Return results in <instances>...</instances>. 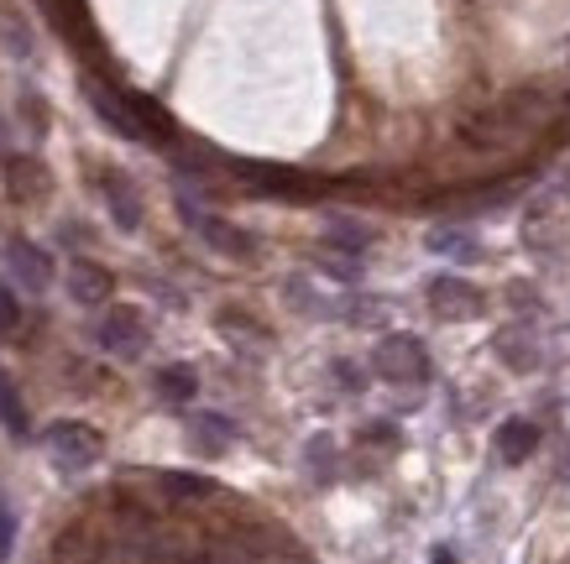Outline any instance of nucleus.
Instances as JSON below:
<instances>
[{"label": "nucleus", "mask_w": 570, "mask_h": 564, "mask_svg": "<svg viewBox=\"0 0 570 564\" xmlns=\"http://www.w3.org/2000/svg\"><path fill=\"white\" fill-rule=\"evenodd\" d=\"M42 445H48L52 465H58L63 476H79V471H89V465L100 461L105 439H100V428L79 424V418H63V424L48 428V439H42Z\"/></svg>", "instance_id": "f257e3e1"}, {"label": "nucleus", "mask_w": 570, "mask_h": 564, "mask_svg": "<svg viewBox=\"0 0 570 564\" xmlns=\"http://www.w3.org/2000/svg\"><path fill=\"white\" fill-rule=\"evenodd\" d=\"M372 366H377V376L393 382V387H419V382H430V350H424L414 335H387V340L372 350Z\"/></svg>", "instance_id": "f03ea898"}, {"label": "nucleus", "mask_w": 570, "mask_h": 564, "mask_svg": "<svg viewBox=\"0 0 570 564\" xmlns=\"http://www.w3.org/2000/svg\"><path fill=\"white\" fill-rule=\"evenodd\" d=\"M178 209H184V220L199 230V240H205L209 251H220V257H230V261H252V257H257V240L246 236L242 225H230V220H220V215L199 209L189 194H178Z\"/></svg>", "instance_id": "7ed1b4c3"}, {"label": "nucleus", "mask_w": 570, "mask_h": 564, "mask_svg": "<svg viewBox=\"0 0 570 564\" xmlns=\"http://www.w3.org/2000/svg\"><path fill=\"white\" fill-rule=\"evenodd\" d=\"M95 335H100L105 356H116V360H137L141 350H147V340H153V335H147V319H141L137 308H110Z\"/></svg>", "instance_id": "20e7f679"}, {"label": "nucleus", "mask_w": 570, "mask_h": 564, "mask_svg": "<svg viewBox=\"0 0 570 564\" xmlns=\"http://www.w3.org/2000/svg\"><path fill=\"white\" fill-rule=\"evenodd\" d=\"M85 95H89V105H95V116H100L105 126L116 131V137H126V141H147L141 120L131 116V100H126V89H110V85H100V79H89Z\"/></svg>", "instance_id": "39448f33"}, {"label": "nucleus", "mask_w": 570, "mask_h": 564, "mask_svg": "<svg viewBox=\"0 0 570 564\" xmlns=\"http://www.w3.org/2000/svg\"><path fill=\"white\" fill-rule=\"evenodd\" d=\"M6 267H11V277H17L27 293H48V283H52V257L42 251V246H32V240L11 236V240H6Z\"/></svg>", "instance_id": "423d86ee"}, {"label": "nucleus", "mask_w": 570, "mask_h": 564, "mask_svg": "<svg viewBox=\"0 0 570 564\" xmlns=\"http://www.w3.org/2000/svg\"><path fill=\"white\" fill-rule=\"evenodd\" d=\"M100 194H105V209H110V220L121 225V230H137L141 225V199H137V188H131V178L116 168H105L100 172Z\"/></svg>", "instance_id": "0eeeda50"}, {"label": "nucleus", "mask_w": 570, "mask_h": 564, "mask_svg": "<svg viewBox=\"0 0 570 564\" xmlns=\"http://www.w3.org/2000/svg\"><path fill=\"white\" fill-rule=\"evenodd\" d=\"M430 304L440 308V319H466V314H476L482 308V293L471 288L466 277H434L430 283Z\"/></svg>", "instance_id": "6e6552de"}, {"label": "nucleus", "mask_w": 570, "mask_h": 564, "mask_svg": "<svg viewBox=\"0 0 570 564\" xmlns=\"http://www.w3.org/2000/svg\"><path fill=\"white\" fill-rule=\"evenodd\" d=\"M110 288H116V277L105 273V267H95V261H73L69 267V293H73V304H105L110 298Z\"/></svg>", "instance_id": "1a4fd4ad"}, {"label": "nucleus", "mask_w": 570, "mask_h": 564, "mask_svg": "<svg viewBox=\"0 0 570 564\" xmlns=\"http://www.w3.org/2000/svg\"><path fill=\"white\" fill-rule=\"evenodd\" d=\"M534 445H539V428L523 424V418H508V424L498 428V461L502 465H523L534 455Z\"/></svg>", "instance_id": "9d476101"}, {"label": "nucleus", "mask_w": 570, "mask_h": 564, "mask_svg": "<svg viewBox=\"0 0 570 564\" xmlns=\"http://www.w3.org/2000/svg\"><path fill=\"white\" fill-rule=\"evenodd\" d=\"M189 434H194V445L205 449V455H220V449H230V439H236V424L220 418V413H194Z\"/></svg>", "instance_id": "9b49d317"}, {"label": "nucleus", "mask_w": 570, "mask_h": 564, "mask_svg": "<svg viewBox=\"0 0 570 564\" xmlns=\"http://www.w3.org/2000/svg\"><path fill=\"white\" fill-rule=\"evenodd\" d=\"M194 393H199V376H194L189 366H163V372H157V397H163V403L184 408V403H194Z\"/></svg>", "instance_id": "f8f14e48"}, {"label": "nucleus", "mask_w": 570, "mask_h": 564, "mask_svg": "<svg viewBox=\"0 0 570 564\" xmlns=\"http://www.w3.org/2000/svg\"><path fill=\"white\" fill-rule=\"evenodd\" d=\"M325 246L330 251H346V257H362L366 246H372V225H362V220H330V236H325Z\"/></svg>", "instance_id": "ddd939ff"}, {"label": "nucleus", "mask_w": 570, "mask_h": 564, "mask_svg": "<svg viewBox=\"0 0 570 564\" xmlns=\"http://www.w3.org/2000/svg\"><path fill=\"white\" fill-rule=\"evenodd\" d=\"M498 350L508 356V366H513V372H534V366H539V345L534 340H519V329H502Z\"/></svg>", "instance_id": "4468645a"}, {"label": "nucleus", "mask_w": 570, "mask_h": 564, "mask_svg": "<svg viewBox=\"0 0 570 564\" xmlns=\"http://www.w3.org/2000/svg\"><path fill=\"white\" fill-rule=\"evenodd\" d=\"M0 424L11 428V434H27V408H21V397L6 372H0Z\"/></svg>", "instance_id": "2eb2a0df"}, {"label": "nucleus", "mask_w": 570, "mask_h": 564, "mask_svg": "<svg viewBox=\"0 0 570 564\" xmlns=\"http://www.w3.org/2000/svg\"><path fill=\"white\" fill-rule=\"evenodd\" d=\"M320 273H330L335 283H362V257H346V251H320Z\"/></svg>", "instance_id": "dca6fc26"}, {"label": "nucleus", "mask_w": 570, "mask_h": 564, "mask_svg": "<svg viewBox=\"0 0 570 564\" xmlns=\"http://www.w3.org/2000/svg\"><path fill=\"white\" fill-rule=\"evenodd\" d=\"M430 251H445V257H476V240H466V230H434L430 236Z\"/></svg>", "instance_id": "f3484780"}, {"label": "nucleus", "mask_w": 570, "mask_h": 564, "mask_svg": "<svg viewBox=\"0 0 570 564\" xmlns=\"http://www.w3.org/2000/svg\"><path fill=\"white\" fill-rule=\"evenodd\" d=\"M304 465H309L320 481L335 476V445H330L325 434H320V439H309V449H304Z\"/></svg>", "instance_id": "a211bd4d"}, {"label": "nucleus", "mask_w": 570, "mask_h": 564, "mask_svg": "<svg viewBox=\"0 0 570 564\" xmlns=\"http://www.w3.org/2000/svg\"><path fill=\"white\" fill-rule=\"evenodd\" d=\"M11 548H17V507L0 496V564L11 560Z\"/></svg>", "instance_id": "6ab92c4d"}, {"label": "nucleus", "mask_w": 570, "mask_h": 564, "mask_svg": "<svg viewBox=\"0 0 570 564\" xmlns=\"http://www.w3.org/2000/svg\"><path fill=\"white\" fill-rule=\"evenodd\" d=\"M21 329V298L0 283V335H17Z\"/></svg>", "instance_id": "aec40b11"}, {"label": "nucleus", "mask_w": 570, "mask_h": 564, "mask_svg": "<svg viewBox=\"0 0 570 564\" xmlns=\"http://www.w3.org/2000/svg\"><path fill=\"white\" fill-rule=\"evenodd\" d=\"M283 298H288L294 308H304V314H330L325 298H314V293L304 288V283H288V288H283Z\"/></svg>", "instance_id": "412c9836"}, {"label": "nucleus", "mask_w": 570, "mask_h": 564, "mask_svg": "<svg viewBox=\"0 0 570 564\" xmlns=\"http://www.w3.org/2000/svg\"><path fill=\"white\" fill-rule=\"evenodd\" d=\"M330 376H335L346 393H362V387H366V372H362V366H351V360H335V366H330Z\"/></svg>", "instance_id": "4be33fe9"}, {"label": "nucleus", "mask_w": 570, "mask_h": 564, "mask_svg": "<svg viewBox=\"0 0 570 564\" xmlns=\"http://www.w3.org/2000/svg\"><path fill=\"white\" fill-rule=\"evenodd\" d=\"M168 492H178V496H205L209 481L205 476H168Z\"/></svg>", "instance_id": "5701e85b"}, {"label": "nucleus", "mask_w": 570, "mask_h": 564, "mask_svg": "<svg viewBox=\"0 0 570 564\" xmlns=\"http://www.w3.org/2000/svg\"><path fill=\"white\" fill-rule=\"evenodd\" d=\"M21 110H27V120H32V131H48V116H42V100H37L32 89L21 95Z\"/></svg>", "instance_id": "b1692460"}, {"label": "nucleus", "mask_w": 570, "mask_h": 564, "mask_svg": "<svg viewBox=\"0 0 570 564\" xmlns=\"http://www.w3.org/2000/svg\"><path fill=\"white\" fill-rule=\"evenodd\" d=\"M430 564H455V554H450V548H434V560Z\"/></svg>", "instance_id": "393cba45"}, {"label": "nucleus", "mask_w": 570, "mask_h": 564, "mask_svg": "<svg viewBox=\"0 0 570 564\" xmlns=\"http://www.w3.org/2000/svg\"><path fill=\"white\" fill-rule=\"evenodd\" d=\"M560 476H570V439H566V449H560Z\"/></svg>", "instance_id": "a878e982"}]
</instances>
